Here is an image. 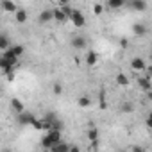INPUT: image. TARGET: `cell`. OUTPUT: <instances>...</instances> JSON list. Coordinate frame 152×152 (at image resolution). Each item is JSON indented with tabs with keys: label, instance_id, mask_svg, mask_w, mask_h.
<instances>
[{
	"label": "cell",
	"instance_id": "1",
	"mask_svg": "<svg viewBox=\"0 0 152 152\" xmlns=\"http://www.w3.org/2000/svg\"><path fill=\"white\" fill-rule=\"evenodd\" d=\"M68 18L72 20V23H73L75 27H84V23H86L84 15H83L81 11H70V16H68Z\"/></svg>",
	"mask_w": 152,
	"mask_h": 152
},
{
	"label": "cell",
	"instance_id": "2",
	"mask_svg": "<svg viewBox=\"0 0 152 152\" xmlns=\"http://www.w3.org/2000/svg\"><path fill=\"white\" fill-rule=\"evenodd\" d=\"M70 43H72V47H73V48H81V50H83V48H86L88 39H86L84 36H73Z\"/></svg>",
	"mask_w": 152,
	"mask_h": 152
},
{
	"label": "cell",
	"instance_id": "3",
	"mask_svg": "<svg viewBox=\"0 0 152 152\" xmlns=\"http://www.w3.org/2000/svg\"><path fill=\"white\" fill-rule=\"evenodd\" d=\"M131 68H132L134 72H143V70H145V61H143L141 57H132V59H131Z\"/></svg>",
	"mask_w": 152,
	"mask_h": 152
},
{
	"label": "cell",
	"instance_id": "4",
	"mask_svg": "<svg viewBox=\"0 0 152 152\" xmlns=\"http://www.w3.org/2000/svg\"><path fill=\"white\" fill-rule=\"evenodd\" d=\"M11 43V39H9V36L7 34H4V32H0V52H6V50H9V45Z\"/></svg>",
	"mask_w": 152,
	"mask_h": 152
},
{
	"label": "cell",
	"instance_id": "5",
	"mask_svg": "<svg viewBox=\"0 0 152 152\" xmlns=\"http://www.w3.org/2000/svg\"><path fill=\"white\" fill-rule=\"evenodd\" d=\"M0 7H2L6 13H16V4L15 2H7V0H4V2H0Z\"/></svg>",
	"mask_w": 152,
	"mask_h": 152
},
{
	"label": "cell",
	"instance_id": "6",
	"mask_svg": "<svg viewBox=\"0 0 152 152\" xmlns=\"http://www.w3.org/2000/svg\"><path fill=\"white\" fill-rule=\"evenodd\" d=\"M2 57H4V59L7 61V64H9L11 68H13V66H15V64L18 63V57H15V56H13V54H11L9 50H6V52L2 54Z\"/></svg>",
	"mask_w": 152,
	"mask_h": 152
},
{
	"label": "cell",
	"instance_id": "7",
	"mask_svg": "<svg viewBox=\"0 0 152 152\" xmlns=\"http://www.w3.org/2000/svg\"><path fill=\"white\" fill-rule=\"evenodd\" d=\"M129 6L136 11H143L147 9V2H143V0H132V2H129Z\"/></svg>",
	"mask_w": 152,
	"mask_h": 152
},
{
	"label": "cell",
	"instance_id": "8",
	"mask_svg": "<svg viewBox=\"0 0 152 152\" xmlns=\"http://www.w3.org/2000/svg\"><path fill=\"white\" fill-rule=\"evenodd\" d=\"M52 16H54V20H57V22H64V20L68 18L63 9H52Z\"/></svg>",
	"mask_w": 152,
	"mask_h": 152
},
{
	"label": "cell",
	"instance_id": "9",
	"mask_svg": "<svg viewBox=\"0 0 152 152\" xmlns=\"http://www.w3.org/2000/svg\"><path fill=\"white\" fill-rule=\"evenodd\" d=\"M23 45H15V47H9V52L15 56V57H22L23 56Z\"/></svg>",
	"mask_w": 152,
	"mask_h": 152
},
{
	"label": "cell",
	"instance_id": "10",
	"mask_svg": "<svg viewBox=\"0 0 152 152\" xmlns=\"http://www.w3.org/2000/svg\"><path fill=\"white\" fill-rule=\"evenodd\" d=\"M97 59H99V54H97L95 50H90L88 56H86V63H88L90 66H93V64L97 63Z\"/></svg>",
	"mask_w": 152,
	"mask_h": 152
},
{
	"label": "cell",
	"instance_id": "11",
	"mask_svg": "<svg viewBox=\"0 0 152 152\" xmlns=\"http://www.w3.org/2000/svg\"><path fill=\"white\" fill-rule=\"evenodd\" d=\"M116 84H118V86H129V79H127L125 73L120 72V73L116 75Z\"/></svg>",
	"mask_w": 152,
	"mask_h": 152
},
{
	"label": "cell",
	"instance_id": "12",
	"mask_svg": "<svg viewBox=\"0 0 152 152\" xmlns=\"http://www.w3.org/2000/svg\"><path fill=\"white\" fill-rule=\"evenodd\" d=\"M132 31H134V34H138V36H143V34H147V25H143V23H136L134 27H132Z\"/></svg>",
	"mask_w": 152,
	"mask_h": 152
},
{
	"label": "cell",
	"instance_id": "13",
	"mask_svg": "<svg viewBox=\"0 0 152 152\" xmlns=\"http://www.w3.org/2000/svg\"><path fill=\"white\" fill-rule=\"evenodd\" d=\"M25 20H27V11L25 9H16V22L23 23Z\"/></svg>",
	"mask_w": 152,
	"mask_h": 152
},
{
	"label": "cell",
	"instance_id": "14",
	"mask_svg": "<svg viewBox=\"0 0 152 152\" xmlns=\"http://www.w3.org/2000/svg\"><path fill=\"white\" fill-rule=\"evenodd\" d=\"M11 106H13V109H15L16 113H20V115L23 113V104H22L18 99H13V100H11Z\"/></svg>",
	"mask_w": 152,
	"mask_h": 152
},
{
	"label": "cell",
	"instance_id": "15",
	"mask_svg": "<svg viewBox=\"0 0 152 152\" xmlns=\"http://www.w3.org/2000/svg\"><path fill=\"white\" fill-rule=\"evenodd\" d=\"M124 6H125V2H122V0H111V2H107V7L109 9H120Z\"/></svg>",
	"mask_w": 152,
	"mask_h": 152
},
{
	"label": "cell",
	"instance_id": "16",
	"mask_svg": "<svg viewBox=\"0 0 152 152\" xmlns=\"http://www.w3.org/2000/svg\"><path fill=\"white\" fill-rule=\"evenodd\" d=\"M39 20H41V22H48V20H54V16H52V9H45V11L39 15Z\"/></svg>",
	"mask_w": 152,
	"mask_h": 152
},
{
	"label": "cell",
	"instance_id": "17",
	"mask_svg": "<svg viewBox=\"0 0 152 152\" xmlns=\"http://www.w3.org/2000/svg\"><path fill=\"white\" fill-rule=\"evenodd\" d=\"M97 138H99V131H97L95 127H91V129L88 131V140H90L91 143H97Z\"/></svg>",
	"mask_w": 152,
	"mask_h": 152
},
{
	"label": "cell",
	"instance_id": "18",
	"mask_svg": "<svg viewBox=\"0 0 152 152\" xmlns=\"http://www.w3.org/2000/svg\"><path fill=\"white\" fill-rule=\"evenodd\" d=\"M77 104H79L81 107H88V106H90V99H88V97H79Z\"/></svg>",
	"mask_w": 152,
	"mask_h": 152
},
{
	"label": "cell",
	"instance_id": "19",
	"mask_svg": "<svg viewBox=\"0 0 152 152\" xmlns=\"http://www.w3.org/2000/svg\"><path fill=\"white\" fill-rule=\"evenodd\" d=\"M120 109H122V111H124V113H131V111H132V109H134V106H132V104H131V102H124V104H122V107H120Z\"/></svg>",
	"mask_w": 152,
	"mask_h": 152
},
{
	"label": "cell",
	"instance_id": "20",
	"mask_svg": "<svg viewBox=\"0 0 152 152\" xmlns=\"http://www.w3.org/2000/svg\"><path fill=\"white\" fill-rule=\"evenodd\" d=\"M52 91H54L56 95H61V93H63V86H61L59 83H56V84L52 86Z\"/></svg>",
	"mask_w": 152,
	"mask_h": 152
},
{
	"label": "cell",
	"instance_id": "21",
	"mask_svg": "<svg viewBox=\"0 0 152 152\" xmlns=\"http://www.w3.org/2000/svg\"><path fill=\"white\" fill-rule=\"evenodd\" d=\"M140 84L143 90H150V81L148 79H140Z\"/></svg>",
	"mask_w": 152,
	"mask_h": 152
},
{
	"label": "cell",
	"instance_id": "22",
	"mask_svg": "<svg viewBox=\"0 0 152 152\" xmlns=\"http://www.w3.org/2000/svg\"><path fill=\"white\" fill-rule=\"evenodd\" d=\"M93 13L95 15H100L102 13V4H93Z\"/></svg>",
	"mask_w": 152,
	"mask_h": 152
},
{
	"label": "cell",
	"instance_id": "23",
	"mask_svg": "<svg viewBox=\"0 0 152 152\" xmlns=\"http://www.w3.org/2000/svg\"><path fill=\"white\" fill-rule=\"evenodd\" d=\"M6 79H7V81H13V79H15L13 70H7V72H6Z\"/></svg>",
	"mask_w": 152,
	"mask_h": 152
},
{
	"label": "cell",
	"instance_id": "24",
	"mask_svg": "<svg viewBox=\"0 0 152 152\" xmlns=\"http://www.w3.org/2000/svg\"><path fill=\"white\" fill-rule=\"evenodd\" d=\"M132 152H145V148H143L141 145H134V147H132Z\"/></svg>",
	"mask_w": 152,
	"mask_h": 152
},
{
	"label": "cell",
	"instance_id": "25",
	"mask_svg": "<svg viewBox=\"0 0 152 152\" xmlns=\"http://www.w3.org/2000/svg\"><path fill=\"white\" fill-rule=\"evenodd\" d=\"M68 152H81V150H79V147H77V145H72V147L68 148Z\"/></svg>",
	"mask_w": 152,
	"mask_h": 152
},
{
	"label": "cell",
	"instance_id": "26",
	"mask_svg": "<svg viewBox=\"0 0 152 152\" xmlns=\"http://www.w3.org/2000/svg\"><path fill=\"white\" fill-rule=\"evenodd\" d=\"M2 152H13V150H11V148H4Z\"/></svg>",
	"mask_w": 152,
	"mask_h": 152
},
{
	"label": "cell",
	"instance_id": "27",
	"mask_svg": "<svg viewBox=\"0 0 152 152\" xmlns=\"http://www.w3.org/2000/svg\"><path fill=\"white\" fill-rule=\"evenodd\" d=\"M50 152H54V150H50Z\"/></svg>",
	"mask_w": 152,
	"mask_h": 152
}]
</instances>
